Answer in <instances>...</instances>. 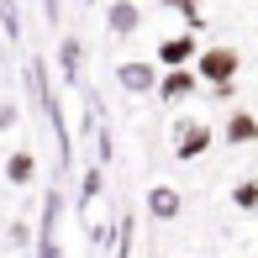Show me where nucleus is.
Wrapping results in <instances>:
<instances>
[{
	"label": "nucleus",
	"mask_w": 258,
	"mask_h": 258,
	"mask_svg": "<svg viewBox=\"0 0 258 258\" xmlns=\"http://www.w3.org/2000/svg\"><path fill=\"white\" fill-rule=\"evenodd\" d=\"M242 58L237 48H206L201 58H195V79H206L211 90H232V79H237Z\"/></svg>",
	"instance_id": "nucleus-1"
},
{
	"label": "nucleus",
	"mask_w": 258,
	"mask_h": 258,
	"mask_svg": "<svg viewBox=\"0 0 258 258\" xmlns=\"http://www.w3.org/2000/svg\"><path fill=\"white\" fill-rule=\"evenodd\" d=\"M211 148V126L201 121V116H179V121H174V158H201Z\"/></svg>",
	"instance_id": "nucleus-2"
},
{
	"label": "nucleus",
	"mask_w": 258,
	"mask_h": 258,
	"mask_svg": "<svg viewBox=\"0 0 258 258\" xmlns=\"http://www.w3.org/2000/svg\"><path fill=\"white\" fill-rule=\"evenodd\" d=\"M195 58H201L195 32H179V37H163V42H158V63H163V69H190Z\"/></svg>",
	"instance_id": "nucleus-3"
},
{
	"label": "nucleus",
	"mask_w": 258,
	"mask_h": 258,
	"mask_svg": "<svg viewBox=\"0 0 258 258\" xmlns=\"http://www.w3.org/2000/svg\"><path fill=\"white\" fill-rule=\"evenodd\" d=\"M195 85H201V79H195V69H169V74L158 79V100H163V105H179V100L195 95Z\"/></svg>",
	"instance_id": "nucleus-4"
},
{
	"label": "nucleus",
	"mask_w": 258,
	"mask_h": 258,
	"mask_svg": "<svg viewBox=\"0 0 258 258\" xmlns=\"http://www.w3.org/2000/svg\"><path fill=\"white\" fill-rule=\"evenodd\" d=\"M105 27H111V37H132V32L143 27L137 0H111V6H105Z\"/></svg>",
	"instance_id": "nucleus-5"
},
{
	"label": "nucleus",
	"mask_w": 258,
	"mask_h": 258,
	"mask_svg": "<svg viewBox=\"0 0 258 258\" xmlns=\"http://www.w3.org/2000/svg\"><path fill=\"white\" fill-rule=\"evenodd\" d=\"M184 211V195L174 190V184H153V190H148V216L153 221H174Z\"/></svg>",
	"instance_id": "nucleus-6"
},
{
	"label": "nucleus",
	"mask_w": 258,
	"mask_h": 258,
	"mask_svg": "<svg viewBox=\"0 0 258 258\" xmlns=\"http://www.w3.org/2000/svg\"><path fill=\"white\" fill-rule=\"evenodd\" d=\"M116 79H121V90H132V95H148V90H158V63H121Z\"/></svg>",
	"instance_id": "nucleus-7"
},
{
	"label": "nucleus",
	"mask_w": 258,
	"mask_h": 258,
	"mask_svg": "<svg viewBox=\"0 0 258 258\" xmlns=\"http://www.w3.org/2000/svg\"><path fill=\"white\" fill-rule=\"evenodd\" d=\"M37 253H42V258H63V253H58V195H48L42 232H37Z\"/></svg>",
	"instance_id": "nucleus-8"
},
{
	"label": "nucleus",
	"mask_w": 258,
	"mask_h": 258,
	"mask_svg": "<svg viewBox=\"0 0 258 258\" xmlns=\"http://www.w3.org/2000/svg\"><path fill=\"white\" fill-rule=\"evenodd\" d=\"M227 143H232V148L258 143V116H253V111H232V116H227Z\"/></svg>",
	"instance_id": "nucleus-9"
},
{
	"label": "nucleus",
	"mask_w": 258,
	"mask_h": 258,
	"mask_svg": "<svg viewBox=\"0 0 258 258\" xmlns=\"http://www.w3.org/2000/svg\"><path fill=\"white\" fill-rule=\"evenodd\" d=\"M32 174H37V158H32L27 148H16V153L6 158V179L11 184H32Z\"/></svg>",
	"instance_id": "nucleus-10"
},
{
	"label": "nucleus",
	"mask_w": 258,
	"mask_h": 258,
	"mask_svg": "<svg viewBox=\"0 0 258 258\" xmlns=\"http://www.w3.org/2000/svg\"><path fill=\"white\" fill-rule=\"evenodd\" d=\"M79 63H85L79 37H63V42H58V69H63V79H79Z\"/></svg>",
	"instance_id": "nucleus-11"
},
{
	"label": "nucleus",
	"mask_w": 258,
	"mask_h": 258,
	"mask_svg": "<svg viewBox=\"0 0 258 258\" xmlns=\"http://www.w3.org/2000/svg\"><path fill=\"white\" fill-rule=\"evenodd\" d=\"M163 6H169V11H179L190 32H201V27H206V16H201V0H163Z\"/></svg>",
	"instance_id": "nucleus-12"
},
{
	"label": "nucleus",
	"mask_w": 258,
	"mask_h": 258,
	"mask_svg": "<svg viewBox=\"0 0 258 258\" xmlns=\"http://www.w3.org/2000/svg\"><path fill=\"white\" fill-rule=\"evenodd\" d=\"M0 32H6L11 42H21V11H16V0H0Z\"/></svg>",
	"instance_id": "nucleus-13"
},
{
	"label": "nucleus",
	"mask_w": 258,
	"mask_h": 258,
	"mask_svg": "<svg viewBox=\"0 0 258 258\" xmlns=\"http://www.w3.org/2000/svg\"><path fill=\"white\" fill-rule=\"evenodd\" d=\"M232 206L237 211H258V179H242L237 190H232Z\"/></svg>",
	"instance_id": "nucleus-14"
},
{
	"label": "nucleus",
	"mask_w": 258,
	"mask_h": 258,
	"mask_svg": "<svg viewBox=\"0 0 258 258\" xmlns=\"http://www.w3.org/2000/svg\"><path fill=\"white\" fill-rule=\"evenodd\" d=\"M95 195H100V169H90V174H85V190H79V201L90 206V201H95Z\"/></svg>",
	"instance_id": "nucleus-15"
},
{
	"label": "nucleus",
	"mask_w": 258,
	"mask_h": 258,
	"mask_svg": "<svg viewBox=\"0 0 258 258\" xmlns=\"http://www.w3.org/2000/svg\"><path fill=\"white\" fill-rule=\"evenodd\" d=\"M6 126H16V105H11V100H0V132H6Z\"/></svg>",
	"instance_id": "nucleus-16"
},
{
	"label": "nucleus",
	"mask_w": 258,
	"mask_h": 258,
	"mask_svg": "<svg viewBox=\"0 0 258 258\" xmlns=\"http://www.w3.org/2000/svg\"><path fill=\"white\" fill-rule=\"evenodd\" d=\"M42 11H48V21H58V0H42Z\"/></svg>",
	"instance_id": "nucleus-17"
}]
</instances>
